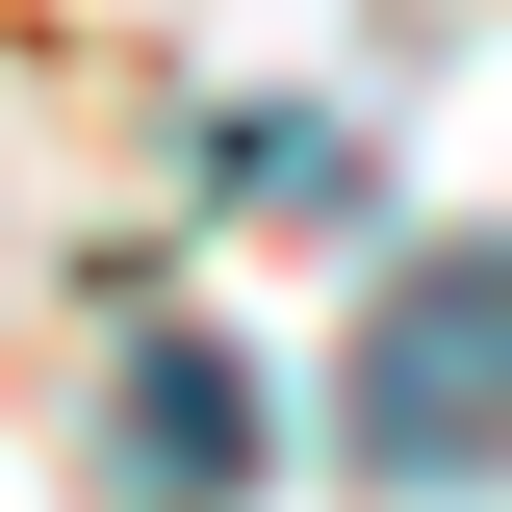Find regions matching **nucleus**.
<instances>
[{"instance_id":"obj_1","label":"nucleus","mask_w":512,"mask_h":512,"mask_svg":"<svg viewBox=\"0 0 512 512\" xmlns=\"http://www.w3.org/2000/svg\"><path fill=\"white\" fill-rule=\"evenodd\" d=\"M333 436L384 461V487H461V461H512V256H410L359 308V384H333Z\"/></svg>"},{"instance_id":"obj_2","label":"nucleus","mask_w":512,"mask_h":512,"mask_svg":"<svg viewBox=\"0 0 512 512\" xmlns=\"http://www.w3.org/2000/svg\"><path fill=\"white\" fill-rule=\"evenodd\" d=\"M231 487H256V384L205 333H154L128 359V512H231Z\"/></svg>"}]
</instances>
